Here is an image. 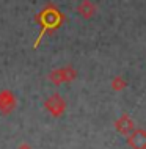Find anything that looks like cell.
Listing matches in <instances>:
<instances>
[{"mask_svg": "<svg viewBox=\"0 0 146 149\" xmlns=\"http://www.w3.org/2000/svg\"><path fill=\"white\" fill-rule=\"evenodd\" d=\"M16 107V97L10 90H3L0 91V111L8 113Z\"/></svg>", "mask_w": 146, "mask_h": 149, "instance_id": "cell-2", "label": "cell"}, {"mask_svg": "<svg viewBox=\"0 0 146 149\" xmlns=\"http://www.w3.org/2000/svg\"><path fill=\"white\" fill-rule=\"evenodd\" d=\"M60 72H61V77H63V83L64 82H72V80L77 77V71L72 66L60 68Z\"/></svg>", "mask_w": 146, "mask_h": 149, "instance_id": "cell-6", "label": "cell"}, {"mask_svg": "<svg viewBox=\"0 0 146 149\" xmlns=\"http://www.w3.org/2000/svg\"><path fill=\"white\" fill-rule=\"evenodd\" d=\"M49 79H50V82H54L55 85H60V83H63V77H61V72H60V69L52 71L50 74H49Z\"/></svg>", "mask_w": 146, "mask_h": 149, "instance_id": "cell-9", "label": "cell"}, {"mask_svg": "<svg viewBox=\"0 0 146 149\" xmlns=\"http://www.w3.org/2000/svg\"><path fill=\"white\" fill-rule=\"evenodd\" d=\"M77 13L82 16L83 19H91L96 14V5L91 0H82L77 6Z\"/></svg>", "mask_w": 146, "mask_h": 149, "instance_id": "cell-4", "label": "cell"}, {"mask_svg": "<svg viewBox=\"0 0 146 149\" xmlns=\"http://www.w3.org/2000/svg\"><path fill=\"white\" fill-rule=\"evenodd\" d=\"M126 85H127V82H126V80H124L123 77H121V75H116V77L112 80V88H113L115 91H121V90H124Z\"/></svg>", "mask_w": 146, "mask_h": 149, "instance_id": "cell-8", "label": "cell"}, {"mask_svg": "<svg viewBox=\"0 0 146 149\" xmlns=\"http://www.w3.org/2000/svg\"><path fill=\"white\" fill-rule=\"evenodd\" d=\"M116 127L119 129V132H123V134H129V132L132 130V121L127 118V116H123L118 124H116Z\"/></svg>", "mask_w": 146, "mask_h": 149, "instance_id": "cell-7", "label": "cell"}, {"mask_svg": "<svg viewBox=\"0 0 146 149\" xmlns=\"http://www.w3.org/2000/svg\"><path fill=\"white\" fill-rule=\"evenodd\" d=\"M46 107L52 115L58 116V115H61V111L64 110V100L60 97L58 94H54L46 100Z\"/></svg>", "mask_w": 146, "mask_h": 149, "instance_id": "cell-3", "label": "cell"}, {"mask_svg": "<svg viewBox=\"0 0 146 149\" xmlns=\"http://www.w3.org/2000/svg\"><path fill=\"white\" fill-rule=\"evenodd\" d=\"M63 19L64 17H63L61 11H60L55 5L49 3V5L44 6L38 14V21L41 24V31H39V35H38V41L35 42V47H38V44L44 38V35L52 33L54 30L58 29V27L61 25Z\"/></svg>", "mask_w": 146, "mask_h": 149, "instance_id": "cell-1", "label": "cell"}, {"mask_svg": "<svg viewBox=\"0 0 146 149\" xmlns=\"http://www.w3.org/2000/svg\"><path fill=\"white\" fill-rule=\"evenodd\" d=\"M131 144L135 149H145L146 148V132H143V130L135 132L131 138Z\"/></svg>", "mask_w": 146, "mask_h": 149, "instance_id": "cell-5", "label": "cell"}, {"mask_svg": "<svg viewBox=\"0 0 146 149\" xmlns=\"http://www.w3.org/2000/svg\"><path fill=\"white\" fill-rule=\"evenodd\" d=\"M19 149H30V148H28L27 144H24V146H21V148H19Z\"/></svg>", "mask_w": 146, "mask_h": 149, "instance_id": "cell-10", "label": "cell"}]
</instances>
